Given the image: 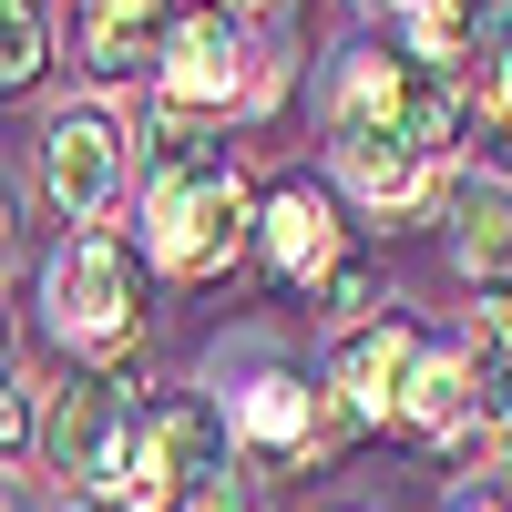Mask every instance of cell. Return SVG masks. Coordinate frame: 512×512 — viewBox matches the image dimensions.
I'll list each match as a JSON object with an SVG mask.
<instances>
[{
  "instance_id": "obj_21",
  "label": "cell",
  "mask_w": 512,
  "mask_h": 512,
  "mask_svg": "<svg viewBox=\"0 0 512 512\" xmlns=\"http://www.w3.org/2000/svg\"><path fill=\"white\" fill-rule=\"evenodd\" d=\"M0 246H11V195H0Z\"/></svg>"
},
{
  "instance_id": "obj_9",
  "label": "cell",
  "mask_w": 512,
  "mask_h": 512,
  "mask_svg": "<svg viewBox=\"0 0 512 512\" xmlns=\"http://www.w3.org/2000/svg\"><path fill=\"white\" fill-rule=\"evenodd\" d=\"M338 175H349V185L379 205V216H390V205H420V195H431V164H420V154H400L390 134H338Z\"/></svg>"
},
{
  "instance_id": "obj_6",
  "label": "cell",
  "mask_w": 512,
  "mask_h": 512,
  "mask_svg": "<svg viewBox=\"0 0 512 512\" xmlns=\"http://www.w3.org/2000/svg\"><path fill=\"white\" fill-rule=\"evenodd\" d=\"M420 359H431V349H420V328H359L349 338V359H338V379H328V400L338 410H349V420H390L400 400H410V369Z\"/></svg>"
},
{
  "instance_id": "obj_24",
  "label": "cell",
  "mask_w": 512,
  "mask_h": 512,
  "mask_svg": "<svg viewBox=\"0 0 512 512\" xmlns=\"http://www.w3.org/2000/svg\"><path fill=\"white\" fill-rule=\"evenodd\" d=\"M0 512H21V502H11V492H0Z\"/></svg>"
},
{
  "instance_id": "obj_10",
  "label": "cell",
  "mask_w": 512,
  "mask_h": 512,
  "mask_svg": "<svg viewBox=\"0 0 512 512\" xmlns=\"http://www.w3.org/2000/svg\"><path fill=\"white\" fill-rule=\"evenodd\" d=\"M451 226H461V267L502 277L512 267V185H461L451 195Z\"/></svg>"
},
{
  "instance_id": "obj_5",
  "label": "cell",
  "mask_w": 512,
  "mask_h": 512,
  "mask_svg": "<svg viewBox=\"0 0 512 512\" xmlns=\"http://www.w3.org/2000/svg\"><path fill=\"white\" fill-rule=\"evenodd\" d=\"M154 62H164V103H175V113H195V103H236V93H246V41H236L226 11L175 21Z\"/></svg>"
},
{
  "instance_id": "obj_16",
  "label": "cell",
  "mask_w": 512,
  "mask_h": 512,
  "mask_svg": "<svg viewBox=\"0 0 512 512\" xmlns=\"http://www.w3.org/2000/svg\"><path fill=\"white\" fill-rule=\"evenodd\" d=\"M21 441H31V400L0 379V451H21Z\"/></svg>"
},
{
  "instance_id": "obj_22",
  "label": "cell",
  "mask_w": 512,
  "mask_h": 512,
  "mask_svg": "<svg viewBox=\"0 0 512 512\" xmlns=\"http://www.w3.org/2000/svg\"><path fill=\"white\" fill-rule=\"evenodd\" d=\"M236 11H267V0H236Z\"/></svg>"
},
{
  "instance_id": "obj_13",
  "label": "cell",
  "mask_w": 512,
  "mask_h": 512,
  "mask_svg": "<svg viewBox=\"0 0 512 512\" xmlns=\"http://www.w3.org/2000/svg\"><path fill=\"white\" fill-rule=\"evenodd\" d=\"M41 72V0H0V93Z\"/></svg>"
},
{
  "instance_id": "obj_20",
  "label": "cell",
  "mask_w": 512,
  "mask_h": 512,
  "mask_svg": "<svg viewBox=\"0 0 512 512\" xmlns=\"http://www.w3.org/2000/svg\"><path fill=\"white\" fill-rule=\"evenodd\" d=\"M461 512H502V502H492V492H472V502H461Z\"/></svg>"
},
{
  "instance_id": "obj_19",
  "label": "cell",
  "mask_w": 512,
  "mask_h": 512,
  "mask_svg": "<svg viewBox=\"0 0 512 512\" xmlns=\"http://www.w3.org/2000/svg\"><path fill=\"white\" fill-rule=\"evenodd\" d=\"M492 431H502V472H512V410H502V420H492Z\"/></svg>"
},
{
  "instance_id": "obj_7",
  "label": "cell",
  "mask_w": 512,
  "mask_h": 512,
  "mask_svg": "<svg viewBox=\"0 0 512 512\" xmlns=\"http://www.w3.org/2000/svg\"><path fill=\"white\" fill-rule=\"evenodd\" d=\"M256 226H267V256L287 277H328L338 267V205L318 185H277L267 205H256Z\"/></svg>"
},
{
  "instance_id": "obj_8",
  "label": "cell",
  "mask_w": 512,
  "mask_h": 512,
  "mask_svg": "<svg viewBox=\"0 0 512 512\" xmlns=\"http://www.w3.org/2000/svg\"><path fill=\"white\" fill-rule=\"evenodd\" d=\"M154 52H164V31H154V0H82V62H93L103 82L144 72Z\"/></svg>"
},
{
  "instance_id": "obj_14",
  "label": "cell",
  "mask_w": 512,
  "mask_h": 512,
  "mask_svg": "<svg viewBox=\"0 0 512 512\" xmlns=\"http://www.w3.org/2000/svg\"><path fill=\"white\" fill-rule=\"evenodd\" d=\"M185 512H267V472H256V461H226V472H205L185 492Z\"/></svg>"
},
{
  "instance_id": "obj_17",
  "label": "cell",
  "mask_w": 512,
  "mask_h": 512,
  "mask_svg": "<svg viewBox=\"0 0 512 512\" xmlns=\"http://www.w3.org/2000/svg\"><path fill=\"white\" fill-rule=\"evenodd\" d=\"M359 308H369V277L338 267V277H328V318H359Z\"/></svg>"
},
{
  "instance_id": "obj_3",
  "label": "cell",
  "mask_w": 512,
  "mask_h": 512,
  "mask_svg": "<svg viewBox=\"0 0 512 512\" xmlns=\"http://www.w3.org/2000/svg\"><path fill=\"white\" fill-rule=\"evenodd\" d=\"M41 185H52V205H62V216H82V226H93L103 205H113V185H123V123H113L103 103L52 113V134H41Z\"/></svg>"
},
{
  "instance_id": "obj_11",
  "label": "cell",
  "mask_w": 512,
  "mask_h": 512,
  "mask_svg": "<svg viewBox=\"0 0 512 512\" xmlns=\"http://www.w3.org/2000/svg\"><path fill=\"white\" fill-rule=\"evenodd\" d=\"M400 420H410V431H431V441H461V420H472V379H461V359H420Z\"/></svg>"
},
{
  "instance_id": "obj_18",
  "label": "cell",
  "mask_w": 512,
  "mask_h": 512,
  "mask_svg": "<svg viewBox=\"0 0 512 512\" xmlns=\"http://www.w3.org/2000/svg\"><path fill=\"white\" fill-rule=\"evenodd\" d=\"M482 113H512V62L492 72V93H482Z\"/></svg>"
},
{
  "instance_id": "obj_15",
  "label": "cell",
  "mask_w": 512,
  "mask_h": 512,
  "mask_svg": "<svg viewBox=\"0 0 512 512\" xmlns=\"http://www.w3.org/2000/svg\"><path fill=\"white\" fill-rule=\"evenodd\" d=\"M441 21L472 41V31H502V21H512V0H441Z\"/></svg>"
},
{
  "instance_id": "obj_12",
  "label": "cell",
  "mask_w": 512,
  "mask_h": 512,
  "mask_svg": "<svg viewBox=\"0 0 512 512\" xmlns=\"http://www.w3.org/2000/svg\"><path fill=\"white\" fill-rule=\"evenodd\" d=\"M236 431L267 441V451H308V390H297V379H256L236 400Z\"/></svg>"
},
{
  "instance_id": "obj_25",
  "label": "cell",
  "mask_w": 512,
  "mask_h": 512,
  "mask_svg": "<svg viewBox=\"0 0 512 512\" xmlns=\"http://www.w3.org/2000/svg\"><path fill=\"white\" fill-rule=\"evenodd\" d=\"M72 512H82V502H72Z\"/></svg>"
},
{
  "instance_id": "obj_23",
  "label": "cell",
  "mask_w": 512,
  "mask_h": 512,
  "mask_svg": "<svg viewBox=\"0 0 512 512\" xmlns=\"http://www.w3.org/2000/svg\"><path fill=\"white\" fill-rule=\"evenodd\" d=\"M0 369H11V338H0Z\"/></svg>"
},
{
  "instance_id": "obj_4",
  "label": "cell",
  "mask_w": 512,
  "mask_h": 512,
  "mask_svg": "<svg viewBox=\"0 0 512 512\" xmlns=\"http://www.w3.org/2000/svg\"><path fill=\"white\" fill-rule=\"evenodd\" d=\"M52 461L72 492H113L123 461H134V390L123 379H93V390L62 400V431H52Z\"/></svg>"
},
{
  "instance_id": "obj_2",
  "label": "cell",
  "mask_w": 512,
  "mask_h": 512,
  "mask_svg": "<svg viewBox=\"0 0 512 512\" xmlns=\"http://www.w3.org/2000/svg\"><path fill=\"white\" fill-rule=\"evenodd\" d=\"M41 297H52V338L62 349H93V359H113L123 338H134V318H144L134 256H123L113 236H72L52 256V277H41Z\"/></svg>"
},
{
  "instance_id": "obj_1",
  "label": "cell",
  "mask_w": 512,
  "mask_h": 512,
  "mask_svg": "<svg viewBox=\"0 0 512 512\" xmlns=\"http://www.w3.org/2000/svg\"><path fill=\"white\" fill-rule=\"evenodd\" d=\"M246 226H256V205L226 164H185V175L154 185V267L164 277H226Z\"/></svg>"
}]
</instances>
